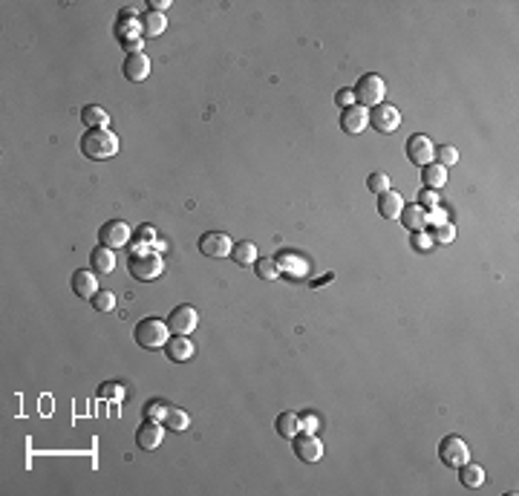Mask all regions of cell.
Listing matches in <instances>:
<instances>
[{
  "instance_id": "25",
  "label": "cell",
  "mask_w": 519,
  "mask_h": 496,
  "mask_svg": "<svg viewBox=\"0 0 519 496\" xmlns=\"http://www.w3.org/2000/svg\"><path fill=\"white\" fill-rule=\"evenodd\" d=\"M277 433L283 439H294L300 433V416L297 413H280L277 416Z\"/></svg>"
},
{
  "instance_id": "6",
  "label": "cell",
  "mask_w": 519,
  "mask_h": 496,
  "mask_svg": "<svg viewBox=\"0 0 519 496\" xmlns=\"http://www.w3.org/2000/svg\"><path fill=\"white\" fill-rule=\"evenodd\" d=\"M197 323H199V312L194 309L191 303L176 306V309L168 315V326H171L173 335H191L197 329Z\"/></svg>"
},
{
  "instance_id": "2",
  "label": "cell",
  "mask_w": 519,
  "mask_h": 496,
  "mask_svg": "<svg viewBox=\"0 0 519 496\" xmlns=\"http://www.w3.org/2000/svg\"><path fill=\"white\" fill-rule=\"evenodd\" d=\"M168 329L171 326L164 320H159V318H145V320L136 323L133 338H136V343L141 349H162V346H168V341H171Z\"/></svg>"
},
{
  "instance_id": "4",
  "label": "cell",
  "mask_w": 519,
  "mask_h": 496,
  "mask_svg": "<svg viewBox=\"0 0 519 496\" xmlns=\"http://www.w3.org/2000/svg\"><path fill=\"white\" fill-rule=\"evenodd\" d=\"M127 269H130V274H133L136 280L148 283V280H156V277L162 274L164 263H162V257H159L156 251H136V254L127 260Z\"/></svg>"
},
{
  "instance_id": "19",
  "label": "cell",
  "mask_w": 519,
  "mask_h": 496,
  "mask_svg": "<svg viewBox=\"0 0 519 496\" xmlns=\"http://www.w3.org/2000/svg\"><path fill=\"white\" fill-rule=\"evenodd\" d=\"M401 211H404V199H401L398 191H384V194L378 197V214H381L384 220H398Z\"/></svg>"
},
{
  "instance_id": "33",
  "label": "cell",
  "mask_w": 519,
  "mask_h": 496,
  "mask_svg": "<svg viewBox=\"0 0 519 496\" xmlns=\"http://www.w3.org/2000/svg\"><path fill=\"white\" fill-rule=\"evenodd\" d=\"M413 248L415 251H430L433 248V240H430V234L427 231H413Z\"/></svg>"
},
{
  "instance_id": "17",
  "label": "cell",
  "mask_w": 519,
  "mask_h": 496,
  "mask_svg": "<svg viewBox=\"0 0 519 496\" xmlns=\"http://www.w3.org/2000/svg\"><path fill=\"white\" fill-rule=\"evenodd\" d=\"M164 29H168V15H159V12H145L138 17V32L141 38H159Z\"/></svg>"
},
{
  "instance_id": "29",
  "label": "cell",
  "mask_w": 519,
  "mask_h": 496,
  "mask_svg": "<svg viewBox=\"0 0 519 496\" xmlns=\"http://www.w3.org/2000/svg\"><path fill=\"white\" fill-rule=\"evenodd\" d=\"M90 303H92V309H96V312H113V309H115V295L107 292V289H101Z\"/></svg>"
},
{
  "instance_id": "14",
  "label": "cell",
  "mask_w": 519,
  "mask_h": 496,
  "mask_svg": "<svg viewBox=\"0 0 519 496\" xmlns=\"http://www.w3.org/2000/svg\"><path fill=\"white\" fill-rule=\"evenodd\" d=\"M164 352H168V358L173 364H187V361L197 355V346H194V341L187 338V335H173L168 341V346H164Z\"/></svg>"
},
{
  "instance_id": "11",
  "label": "cell",
  "mask_w": 519,
  "mask_h": 496,
  "mask_svg": "<svg viewBox=\"0 0 519 496\" xmlns=\"http://www.w3.org/2000/svg\"><path fill=\"white\" fill-rule=\"evenodd\" d=\"M99 240H101V246H107V248H122V246H127V240H130V225H127L125 220H110V222L101 225Z\"/></svg>"
},
{
  "instance_id": "18",
  "label": "cell",
  "mask_w": 519,
  "mask_h": 496,
  "mask_svg": "<svg viewBox=\"0 0 519 496\" xmlns=\"http://www.w3.org/2000/svg\"><path fill=\"white\" fill-rule=\"evenodd\" d=\"M401 225L410 228V231H427L430 225V217H427V211H424L421 205H404V211H401Z\"/></svg>"
},
{
  "instance_id": "16",
  "label": "cell",
  "mask_w": 519,
  "mask_h": 496,
  "mask_svg": "<svg viewBox=\"0 0 519 496\" xmlns=\"http://www.w3.org/2000/svg\"><path fill=\"white\" fill-rule=\"evenodd\" d=\"M73 292H76L78 297H87V300L96 297V295L101 292V289H99V277H96V271L78 269V271L73 274Z\"/></svg>"
},
{
  "instance_id": "13",
  "label": "cell",
  "mask_w": 519,
  "mask_h": 496,
  "mask_svg": "<svg viewBox=\"0 0 519 496\" xmlns=\"http://www.w3.org/2000/svg\"><path fill=\"white\" fill-rule=\"evenodd\" d=\"M162 439H164V424L153 421V418H148L136 433V444L141 447V451H156V447L162 444Z\"/></svg>"
},
{
  "instance_id": "12",
  "label": "cell",
  "mask_w": 519,
  "mask_h": 496,
  "mask_svg": "<svg viewBox=\"0 0 519 496\" xmlns=\"http://www.w3.org/2000/svg\"><path fill=\"white\" fill-rule=\"evenodd\" d=\"M369 127V110L361 107V104H352L341 113V130L349 133V136H358Z\"/></svg>"
},
{
  "instance_id": "9",
  "label": "cell",
  "mask_w": 519,
  "mask_h": 496,
  "mask_svg": "<svg viewBox=\"0 0 519 496\" xmlns=\"http://www.w3.org/2000/svg\"><path fill=\"white\" fill-rule=\"evenodd\" d=\"M369 125L378 133H395L401 127V113L392 104H378L369 110Z\"/></svg>"
},
{
  "instance_id": "36",
  "label": "cell",
  "mask_w": 519,
  "mask_h": 496,
  "mask_svg": "<svg viewBox=\"0 0 519 496\" xmlns=\"http://www.w3.org/2000/svg\"><path fill=\"white\" fill-rule=\"evenodd\" d=\"M141 43H145V41H141V35H136V38H125V41H122V46L127 50V55L141 52Z\"/></svg>"
},
{
  "instance_id": "5",
  "label": "cell",
  "mask_w": 519,
  "mask_h": 496,
  "mask_svg": "<svg viewBox=\"0 0 519 496\" xmlns=\"http://www.w3.org/2000/svg\"><path fill=\"white\" fill-rule=\"evenodd\" d=\"M439 459H441L447 467H462L464 462H470V447H467V441L459 439V436H447V439H441V444H439Z\"/></svg>"
},
{
  "instance_id": "20",
  "label": "cell",
  "mask_w": 519,
  "mask_h": 496,
  "mask_svg": "<svg viewBox=\"0 0 519 496\" xmlns=\"http://www.w3.org/2000/svg\"><path fill=\"white\" fill-rule=\"evenodd\" d=\"M90 266H92V271H99V274H110V271L115 269V254H113V248H107V246L92 248Z\"/></svg>"
},
{
  "instance_id": "10",
  "label": "cell",
  "mask_w": 519,
  "mask_h": 496,
  "mask_svg": "<svg viewBox=\"0 0 519 496\" xmlns=\"http://www.w3.org/2000/svg\"><path fill=\"white\" fill-rule=\"evenodd\" d=\"M199 251L205 254V257H231V251H234V243H231V237L228 234H222V231H208V234H202V240H199Z\"/></svg>"
},
{
  "instance_id": "32",
  "label": "cell",
  "mask_w": 519,
  "mask_h": 496,
  "mask_svg": "<svg viewBox=\"0 0 519 496\" xmlns=\"http://www.w3.org/2000/svg\"><path fill=\"white\" fill-rule=\"evenodd\" d=\"M418 205L424 211H436L439 208V194L433 191V187H421V191H418Z\"/></svg>"
},
{
  "instance_id": "3",
  "label": "cell",
  "mask_w": 519,
  "mask_h": 496,
  "mask_svg": "<svg viewBox=\"0 0 519 496\" xmlns=\"http://www.w3.org/2000/svg\"><path fill=\"white\" fill-rule=\"evenodd\" d=\"M352 92H355V101H358L361 107L372 110V107L384 104L387 84H384V78H381V76L367 73V76H361V78H358V84H355V90H352Z\"/></svg>"
},
{
  "instance_id": "28",
  "label": "cell",
  "mask_w": 519,
  "mask_h": 496,
  "mask_svg": "<svg viewBox=\"0 0 519 496\" xmlns=\"http://www.w3.org/2000/svg\"><path fill=\"white\" fill-rule=\"evenodd\" d=\"M430 240L433 243H453L456 240V225L453 222H436L433 225V234H430Z\"/></svg>"
},
{
  "instance_id": "21",
  "label": "cell",
  "mask_w": 519,
  "mask_h": 496,
  "mask_svg": "<svg viewBox=\"0 0 519 496\" xmlns=\"http://www.w3.org/2000/svg\"><path fill=\"white\" fill-rule=\"evenodd\" d=\"M421 182L424 187H433V191H439V187L447 185V168H441L439 162H430L421 168Z\"/></svg>"
},
{
  "instance_id": "22",
  "label": "cell",
  "mask_w": 519,
  "mask_h": 496,
  "mask_svg": "<svg viewBox=\"0 0 519 496\" xmlns=\"http://www.w3.org/2000/svg\"><path fill=\"white\" fill-rule=\"evenodd\" d=\"M81 122L87 125V130H99V127H107V125H110V115H107V110L99 107V104H87V107L81 110Z\"/></svg>"
},
{
  "instance_id": "8",
  "label": "cell",
  "mask_w": 519,
  "mask_h": 496,
  "mask_svg": "<svg viewBox=\"0 0 519 496\" xmlns=\"http://www.w3.org/2000/svg\"><path fill=\"white\" fill-rule=\"evenodd\" d=\"M292 451H294V456L300 459V462H320V456H323V444H320V439L315 436V433H297L294 439H292Z\"/></svg>"
},
{
  "instance_id": "15",
  "label": "cell",
  "mask_w": 519,
  "mask_h": 496,
  "mask_svg": "<svg viewBox=\"0 0 519 496\" xmlns=\"http://www.w3.org/2000/svg\"><path fill=\"white\" fill-rule=\"evenodd\" d=\"M150 76V58L145 52H136V55H127L125 58V78L138 84Z\"/></svg>"
},
{
  "instance_id": "31",
  "label": "cell",
  "mask_w": 519,
  "mask_h": 496,
  "mask_svg": "<svg viewBox=\"0 0 519 496\" xmlns=\"http://www.w3.org/2000/svg\"><path fill=\"white\" fill-rule=\"evenodd\" d=\"M436 162L441 164V168H450V164L459 162V150H456L453 145H441V148L436 150Z\"/></svg>"
},
{
  "instance_id": "23",
  "label": "cell",
  "mask_w": 519,
  "mask_h": 496,
  "mask_svg": "<svg viewBox=\"0 0 519 496\" xmlns=\"http://www.w3.org/2000/svg\"><path fill=\"white\" fill-rule=\"evenodd\" d=\"M459 479H462L464 488H479L485 482V467L476 465V462H464L459 467Z\"/></svg>"
},
{
  "instance_id": "38",
  "label": "cell",
  "mask_w": 519,
  "mask_h": 496,
  "mask_svg": "<svg viewBox=\"0 0 519 496\" xmlns=\"http://www.w3.org/2000/svg\"><path fill=\"white\" fill-rule=\"evenodd\" d=\"M150 12H159V15H164V12H168L171 9V0H150Z\"/></svg>"
},
{
  "instance_id": "7",
  "label": "cell",
  "mask_w": 519,
  "mask_h": 496,
  "mask_svg": "<svg viewBox=\"0 0 519 496\" xmlns=\"http://www.w3.org/2000/svg\"><path fill=\"white\" fill-rule=\"evenodd\" d=\"M407 159L415 164V168H424V164H430L436 159V148L433 141L424 136V133H413L407 139Z\"/></svg>"
},
{
  "instance_id": "26",
  "label": "cell",
  "mask_w": 519,
  "mask_h": 496,
  "mask_svg": "<svg viewBox=\"0 0 519 496\" xmlns=\"http://www.w3.org/2000/svg\"><path fill=\"white\" fill-rule=\"evenodd\" d=\"M231 257L237 260L240 266H254V263H257V246H254L251 240H243V243H237V246H234Z\"/></svg>"
},
{
  "instance_id": "35",
  "label": "cell",
  "mask_w": 519,
  "mask_h": 496,
  "mask_svg": "<svg viewBox=\"0 0 519 496\" xmlns=\"http://www.w3.org/2000/svg\"><path fill=\"white\" fill-rule=\"evenodd\" d=\"M335 104H338L341 110H346V107H352V104H358V101H355V92H352L349 87H346V90H338V92H335Z\"/></svg>"
},
{
  "instance_id": "34",
  "label": "cell",
  "mask_w": 519,
  "mask_h": 496,
  "mask_svg": "<svg viewBox=\"0 0 519 496\" xmlns=\"http://www.w3.org/2000/svg\"><path fill=\"white\" fill-rule=\"evenodd\" d=\"M168 404L164 401H150L148 404V418H153V421H164V416H168Z\"/></svg>"
},
{
  "instance_id": "27",
  "label": "cell",
  "mask_w": 519,
  "mask_h": 496,
  "mask_svg": "<svg viewBox=\"0 0 519 496\" xmlns=\"http://www.w3.org/2000/svg\"><path fill=\"white\" fill-rule=\"evenodd\" d=\"M254 274H257L260 280H277V277H280L277 260H266V257H260L257 263H254Z\"/></svg>"
},
{
  "instance_id": "37",
  "label": "cell",
  "mask_w": 519,
  "mask_h": 496,
  "mask_svg": "<svg viewBox=\"0 0 519 496\" xmlns=\"http://www.w3.org/2000/svg\"><path fill=\"white\" fill-rule=\"evenodd\" d=\"M303 427H306V433H312V430L318 427V418H315V416H306V413H303V416H300V430H303Z\"/></svg>"
},
{
  "instance_id": "1",
  "label": "cell",
  "mask_w": 519,
  "mask_h": 496,
  "mask_svg": "<svg viewBox=\"0 0 519 496\" xmlns=\"http://www.w3.org/2000/svg\"><path fill=\"white\" fill-rule=\"evenodd\" d=\"M81 153L87 159H113L119 153V136H115L110 127H99V130H87L81 136Z\"/></svg>"
},
{
  "instance_id": "30",
  "label": "cell",
  "mask_w": 519,
  "mask_h": 496,
  "mask_svg": "<svg viewBox=\"0 0 519 496\" xmlns=\"http://www.w3.org/2000/svg\"><path fill=\"white\" fill-rule=\"evenodd\" d=\"M367 187L372 194H384V191H390V176L387 173H381V171H375V173H369V179H367Z\"/></svg>"
},
{
  "instance_id": "24",
  "label": "cell",
  "mask_w": 519,
  "mask_h": 496,
  "mask_svg": "<svg viewBox=\"0 0 519 496\" xmlns=\"http://www.w3.org/2000/svg\"><path fill=\"white\" fill-rule=\"evenodd\" d=\"M164 427H168L171 433H185L187 427H191V416H187L185 410H179V407H171L168 416H164Z\"/></svg>"
}]
</instances>
